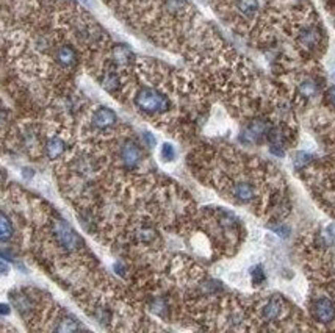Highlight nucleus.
Segmentation results:
<instances>
[{
    "instance_id": "nucleus-10",
    "label": "nucleus",
    "mask_w": 335,
    "mask_h": 333,
    "mask_svg": "<svg viewBox=\"0 0 335 333\" xmlns=\"http://www.w3.org/2000/svg\"><path fill=\"white\" fill-rule=\"evenodd\" d=\"M321 41V32L317 27H308L301 32L299 42L307 49H315Z\"/></svg>"
},
{
    "instance_id": "nucleus-12",
    "label": "nucleus",
    "mask_w": 335,
    "mask_h": 333,
    "mask_svg": "<svg viewBox=\"0 0 335 333\" xmlns=\"http://www.w3.org/2000/svg\"><path fill=\"white\" fill-rule=\"evenodd\" d=\"M100 85L108 92H116L121 88V80L115 70H107L100 79Z\"/></svg>"
},
{
    "instance_id": "nucleus-19",
    "label": "nucleus",
    "mask_w": 335,
    "mask_h": 333,
    "mask_svg": "<svg viewBox=\"0 0 335 333\" xmlns=\"http://www.w3.org/2000/svg\"><path fill=\"white\" fill-rule=\"evenodd\" d=\"M155 236H157L155 230L150 228V227H141L138 232H137V238H138L141 243H150Z\"/></svg>"
},
{
    "instance_id": "nucleus-1",
    "label": "nucleus",
    "mask_w": 335,
    "mask_h": 333,
    "mask_svg": "<svg viewBox=\"0 0 335 333\" xmlns=\"http://www.w3.org/2000/svg\"><path fill=\"white\" fill-rule=\"evenodd\" d=\"M135 105L147 114H162L171 108L169 99L153 88H141L135 96Z\"/></svg>"
},
{
    "instance_id": "nucleus-11",
    "label": "nucleus",
    "mask_w": 335,
    "mask_h": 333,
    "mask_svg": "<svg viewBox=\"0 0 335 333\" xmlns=\"http://www.w3.org/2000/svg\"><path fill=\"white\" fill-rule=\"evenodd\" d=\"M64 150H66V142L58 136L50 138L46 144V153H47V157L52 158V160L60 158Z\"/></svg>"
},
{
    "instance_id": "nucleus-18",
    "label": "nucleus",
    "mask_w": 335,
    "mask_h": 333,
    "mask_svg": "<svg viewBox=\"0 0 335 333\" xmlns=\"http://www.w3.org/2000/svg\"><path fill=\"white\" fill-rule=\"evenodd\" d=\"M299 92L304 97H314L318 92V85L314 80H304L299 85Z\"/></svg>"
},
{
    "instance_id": "nucleus-6",
    "label": "nucleus",
    "mask_w": 335,
    "mask_h": 333,
    "mask_svg": "<svg viewBox=\"0 0 335 333\" xmlns=\"http://www.w3.org/2000/svg\"><path fill=\"white\" fill-rule=\"evenodd\" d=\"M312 312H314V316L323 322V324H327V322H332L333 318H335V305L329 300V299H318L314 302L312 305Z\"/></svg>"
},
{
    "instance_id": "nucleus-28",
    "label": "nucleus",
    "mask_w": 335,
    "mask_h": 333,
    "mask_svg": "<svg viewBox=\"0 0 335 333\" xmlns=\"http://www.w3.org/2000/svg\"><path fill=\"white\" fill-rule=\"evenodd\" d=\"M326 99H327V102H329L332 107H335V86H332V88L326 92Z\"/></svg>"
},
{
    "instance_id": "nucleus-3",
    "label": "nucleus",
    "mask_w": 335,
    "mask_h": 333,
    "mask_svg": "<svg viewBox=\"0 0 335 333\" xmlns=\"http://www.w3.org/2000/svg\"><path fill=\"white\" fill-rule=\"evenodd\" d=\"M119 155H121L122 164L127 169H135L140 164L141 158H143V153H141L140 146L135 141H132V139H127V141L122 142L121 150H119Z\"/></svg>"
},
{
    "instance_id": "nucleus-22",
    "label": "nucleus",
    "mask_w": 335,
    "mask_h": 333,
    "mask_svg": "<svg viewBox=\"0 0 335 333\" xmlns=\"http://www.w3.org/2000/svg\"><path fill=\"white\" fill-rule=\"evenodd\" d=\"M251 277H252V281L254 283H263L265 281V272H263V268L262 266H254L251 269Z\"/></svg>"
},
{
    "instance_id": "nucleus-27",
    "label": "nucleus",
    "mask_w": 335,
    "mask_h": 333,
    "mask_svg": "<svg viewBox=\"0 0 335 333\" xmlns=\"http://www.w3.org/2000/svg\"><path fill=\"white\" fill-rule=\"evenodd\" d=\"M273 230H274L277 235H280V236H288V232H290V228H288V227H283V225H280V227H273Z\"/></svg>"
},
{
    "instance_id": "nucleus-26",
    "label": "nucleus",
    "mask_w": 335,
    "mask_h": 333,
    "mask_svg": "<svg viewBox=\"0 0 335 333\" xmlns=\"http://www.w3.org/2000/svg\"><path fill=\"white\" fill-rule=\"evenodd\" d=\"M97 319H99V322H107L110 319V313L105 308H99L97 310Z\"/></svg>"
},
{
    "instance_id": "nucleus-9",
    "label": "nucleus",
    "mask_w": 335,
    "mask_h": 333,
    "mask_svg": "<svg viewBox=\"0 0 335 333\" xmlns=\"http://www.w3.org/2000/svg\"><path fill=\"white\" fill-rule=\"evenodd\" d=\"M282 308H283V302L282 299L279 297H273L271 300H268L263 306V310H262V316L265 321L271 322V321H276L280 313H282Z\"/></svg>"
},
{
    "instance_id": "nucleus-25",
    "label": "nucleus",
    "mask_w": 335,
    "mask_h": 333,
    "mask_svg": "<svg viewBox=\"0 0 335 333\" xmlns=\"http://www.w3.org/2000/svg\"><path fill=\"white\" fill-rule=\"evenodd\" d=\"M184 5H185V0H168V7L174 11L182 10Z\"/></svg>"
},
{
    "instance_id": "nucleus-30",
    "label": "nucleus",
    "mask_w": 335,
    "mask_h": 333,
    "mask_svg": "<svg viewBox=\"0 0 335 333\" xmlns=\"http://www.w3.org/2000/svg\"><path fill=\"white\" fill-rule=\"evenodd\" d=\"M143 138H144V141L147 142V146H149V147H153V146H155V138H153L150 133H147V132H146V133L143 135Z\"/></svg>"
},
{
    "instance_id": "nucleus-20",
    "label": "nucleus",
    "mask_w": 335,
    "mask_h": 333,
    "mask_svg": "<svg viewBox=\"0 0 335 333\" xmlns=\"http://www.w3.org/2000/svg\"><path fill=\"white\" fill-rule=\"evenodd\" d=\"M310 160H312V155H308L307 152H298L295 155V158H293V166L299 171V169L305 168L308 163H310Z\"/></svg>"
},
{
    "instance_id": "nucleus-8",
    "label": "nucleus",
    "mask_w": 335,
    "mask_h": 333,
    "mask_svg": "<svg viewBox=\"0 0 335 333\" xmlns=\"http://www.w3.org/2000/svg\"><path fill=\"white\" fill-rule=\"evenodd\" d=\"M111 58L116 64L119 66H125V64H130L135 58L132 49L125 45V44H116L111 49Z\"/></svg>"
},
{
    "instance_id": "nucleus-2",
    "label": "nucleus",
    "mask_w": 335,
    "mask_h": 333,
    "mask_svg": "<svg viewBox=\"0 0 335 333\" xmlns=\"http://www.w3.org/2000/svg\"><path fill=\"white\" fill-rule=\"evenodd\" d=\"M52 232H54V236H55V241L58 243V246L63 247L66 252H74L83 244L80 236L74 232V228L64 219L54 221Z\"/></svg>"
},
{
    "instance_id": "nucleus-21",
    "label": "nucleus",
    "mask_w": 335,
    "mask_h": 333,
    "mask_svg": "<svg viewBox=\"0 0 335 333\" xmlns=\"http://www.w3.org/2000/svg\"><path fill=\"white\" fill-rule=\"evenodd\" d=\"M160 153H162V158H163L165 161H172V160L175 158V149H174V146L169 144V142H165V144L162 146Z\"/></svg>"
},
{
    "instance_id": "nucleus-13",
    "label": "nucleus",
    "mask_w": 335,
    "mask_h": 333,
    "mask_svg": "<svg viewBox=\"0 0 335 333\" xmlns=\"http://www.w3.org/2000/svg\"><path fill=\"white\" fill-rule=\"evenodd\" d=\"M234 196L241 200V202H249L254 199L255 196V191H254V186L248 182H240L234 186Z\"/></svg>"
},
{
    "instance_id": "nucleus-33",
    "label": "nucleus",
    "mask_w": 335,
    "mask_h": 333,
    "mask_svg": "<svg viewBox=\"0 0 335 333\" xmlns=\"http://www.w3.org/2000/svg\"><path fill=\"white\" fill-rule=\"evenodd\" d=\"M115 269H116V274H119V275H124V268L121 266V263L118 261V263H115Z\"/></svg>"
},
{
    "instance_id": "nucleus-14",
    "label": "nucleus",
    "mask_w": 335,
    "mask_h": 333,
    "mask_svg": "<svg viewBox=\"0 0 335 333\" xmlns=\"http://www.w3.org/2000/svg\"><path fill=\"white\" fill-rule=\"evenodd\" d=\"M14 233V228H13V224L10 221V218L0 211V243L4 241H8Z\"/></svg>"
},
{
    "instance_id": "nucleus-29",
    "label": "nucleus",
    "mask_w": 335,
    "mask_h": 333,
    "mask_svg": "<svg viewBox=\"0 0 335 333\" xmlns=\"http://www.w3.org/2000/svg\"><path fill=\"white\" fill-rule=\"evenodd\" d=\"M7 121H8V114L5 110H0V129H4L7 125Z\"/></svg>"
},
{
    "instance_id": "nucleus-17",
    "label": "nucleus",
    "mask_w": 335,
    "mask_h": 333,
    "mask_svg": "<svg viewBox=\"0 0 335 333\" xmlns=\"http://www.w3.org/2000/svg\"><path fill=\"white\" fill-rule=\"evenodd\" d=\"M11 299L14 300V305L17 306V310L20 313L30 312L32 310V300L25 296V294H17V296H11Z\"/></svg>"
},
{
    "instance_id": "nucleus-5",
    "label": "nucleus",
    "mask_w": 335,
    "mask_h": 333,
    "mask_svg": "<svg viewBox=\"0 0 335 333\" xmlns=\"http://www.w3.org/2000/svg\"><path fill=\"white\" fill-rule=\"evenodd\" d=\"M118 121V116L116 113L111 110V108H107V107H100L97 108L94 113H93V117H91V124L94 129L97 130H107L110 127H113Z\"/></svg>"
},
{
    "instance_id": "nucleus-15",
    "label": "nucleus",
    "mask_w": 335,
    "mask_h": 333,
    "mask_svg": "<svg viewBox=\"0 0 335 333\" xmlns=\"http://www.w3.org/2000/svg\"><path fill=\"white\" fill-rule=\"evenodd\" d=\"M237 7L241 14L251 17L257 13V10H259V0H238Z\"/></svg>"
},
{
    "instance_id": "nucleus-23",
    "label": "nucleus",
    "mask_w": 335,
    "mask_h": 333,
    "mask_svg": "<svg viewBox=\"0 0 335 333\" xmlns=\"http://www.w3.org/2000/svg\"><path fill=\"white\" fill-rule=\"evenodd\" d=\"M150 306H152V312H153V313H157V315H160V316H163V315H165V312H166V308H168L163 299H157V300H153V303H152Z\"/></svg>"
},
{
    "instance_id": "nucleus-24",
    "label": "nucleus",
    "mask_w": 335,
    "mask_h": 333,
    "mask_svg": "<svg viewBox=\"0 0 335 333\" xmlns=\"http://www.w3.org/2000/svg\"><path fill=\"white\" fill-rule=\"evenodd\" d=\"M270 150H271L273 155H276V157H279V158L285 155V150H283V146H282V144H277V142H271Z\"/></svg>"
},
{
    "instance_id": "nucleus-34",
    "label": "nucleus",
    "mask_w": 335,
    "mask_h": 333,
    "mask_svg": "<svg viewBox=\"0 0 335 333\" xmlns=\"http://www.w3.org/2000/svg\"><path fill=\"white\" fill-rule=\"evenodd\" d=\"M8 274V266L5 263H0V275H5Z\"/></svg>"
},
{
    "instance_id": "nucleus-4",
    "label": "nucleus",
    "mask_w": 335,
    "mask_h": 333,
    "mask_svg": "<svg viewBox=\"0 0 335 333\" xmlns=\"http://www.w3.org/2000/svg\"><path fill=\"white\" fill-rule=\"evenodd\" d=\"M270 124L265 122V121H252L246 130L243 132L241 135V139L246 141V142H260L265 136H268V132H270Z\"/></svg>"
},
{
    "instance_id": "nucleus-31",
    "label": "nucleus",
    "mask_w": 335,
    "mask_h": 333,
    "mask_svg": "<svg viewBox=\"0 0 335 333\" xmlns=\"http://www.w3.org/2000/svg\"><path fill=\"white\" fill-rule=\"evenodd\" d=\"M11 313V308H10V305L8 303H0V315H4V316H8Z\"/></svg>"
},
{
    "instance_id": "nucleus-32",
    "label": "nucleus",
    "mask_w": 335,
    "mask_h": 333,
    "mask_svg": "<svg viewBox=\"0 0 335 333\" xmlns=\"http://www.w3.org/2000/svg\"><path fill=\"white\" fill-rule=\"evenodd\" d=\"M0 257L5 258V260H13V253L8 249H2V250H0Z\"/></svg>"
},
{
    "instance_id": "nucleus-7",
    "label": "nucleus",
    "mask_w": 335,
    "mask_h": 333,
    "mask_svg": "<svg viewBox=\"0 0 335 333\" xmlns=\"http://www.w3.org/2000/svg\"><path fill=\"white\" fill-rule=\"evenodd\" d=\"M55 61L63 67H72L77 63V52L71 45H60L55 50Z\"/></svg>"
},
{
    "instance_id": "nucleus-16",
    "label": "nucleus",
    "mask_w": 335,
    "mask_h": 333,
    "mask_svg": "<svg viewBox=\"0 0 335 333\" xmlns=\"http://www.w3.org/2000/svg\"><path fill=\"white\" fill-rule=\"evenodd\" d=\"M77 328H80L79 321H77L74 316H69V315H66L64 318H61V319L58 321V325L55 327L57 331H74V330H77Z\"/></svg>"
}]
</instances>
